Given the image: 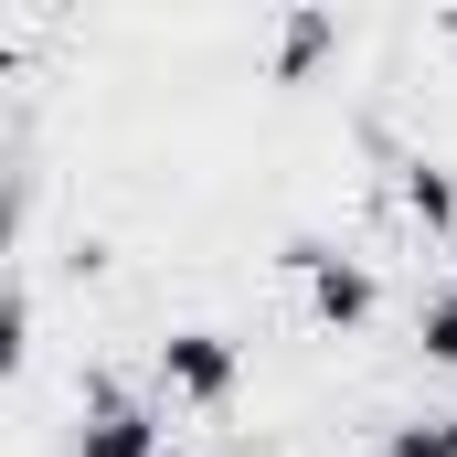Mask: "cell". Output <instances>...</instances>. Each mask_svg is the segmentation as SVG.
I'll return each instance as SVG.
<instances>
[{
  "mask_svg": "<svg viewBox=\"0 0 457 457\" xmlns=\"http://www.w3.org/2000/svg\"><path fill=\"white\" fill-rule=\"evenodd\" d=\"M277 277L298 287V309H309V330H372V309H383V277H372V255L361 245H330V234H287L277 245Z\"/></svg>",
  "mask_w": 457,
  "mask_h": 457,
  "instance_id": "6da1fadb",
  "label": "cell"
},
{
  "mask_svg": "<svg viewBox=\"0 0 457 457\" xmlns=\"http://www.w3.org/2000/svg\"><path fill=\"white\" fill-rule=\"evenodd\" d=\"M149 394H160V404H181V415H224L234 394H245V341L213 330V320L160 330V341H149Z\"/></svg>",
  "mask_w": 457,
  "mask_h": 457,
  "instance_id": "7a4b0ae2",
  "label": "cell"
},
{
  "mask_svg": "<svg viewBox=\"0 0 457 457\" xmlns=\"http://www.w3.org/2000/svg\"><path fill=\"white\" fill-rule=\"evenodd\" d=\"M64 457H170V404L138 394V383H117V372H86Z\"/></svg>",
  "mask_w": 457,
  "mask_h": 457,
  "instance_id": "3957f363",
  "label": "cell"
},
{
  "mask_svg": "<svg viewBox=\"0 0 457 457\" xmlns=\"http://www.w3.org/2000/svg\"><path fill=\"white\" fill-rule=\"evenodd\" d=\"M383 181H394V213L426 234V245H447V234H457V170H447V160L394 149V170H383Z\"/></svg>",
  "mask_w": 457,
  "mask_h": 457,
  "instance_id": "277c9868",
  "label": "cell"
},
{
  "mask_svg": "<svg viewBox=\"0 0 457 457\" xmlns=\"http://www.w3.org/2000/svg\"><path fill=\"white\" fill-rule=\"evenodd\" d=\"M330 54H341V11L309 0V11H277L266 21V86H309Z\"/></svg>",
  "mask_w": 457,
  "mask_h": 457,
  "instance_id": "5b68a950",
  "label": "cell"
},
{
  "mask_svg": "<svg viewBox=\"0 0 457 457\" xmlns=\"http://www.w3.org/2000/svg\"><path fill=\"white\" fill-rule=\"evenodd\" d=\"M415 351H426L436 372H457V266L426 277V298H415Z\"/></svg>",
  "mask_w": 457,
  "mask_h": 457,
  "instance_id": "8992f818",
  "label": "cell"
},
{
  "mask_svg": "<svg viewBox=\"0 0 457 457\" xmlns=\"http://www.w3.org/2000/svg\"><path fill=\"white\" fill-rule=\"evenodd\" d=\"M383 457H457V415H394Z\"/></svg>",
  "mask_w": 457,
  "mask_h": 457,
  "instance_id": "52a82bcc",
  "label": "cell"
},
{
  "mask_svg": "<svg viewBox=\"0 0 457 457\" xmlns=\"http://www.w3.org/2000/svg\"><path fill=\"white\" fill-rule=\"evenodd\" d=\"M170 457H224V447H170Z\"/></svg>",
  "mask_w": 457,
  "mask_h": 457,
  "instance_id": "ba28073f",
  "label": "cell"
}]
</instances>
